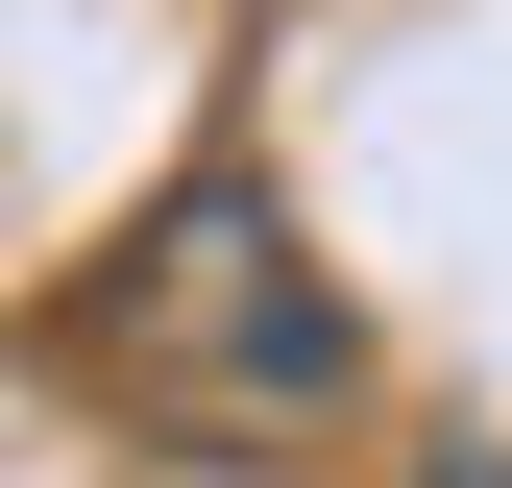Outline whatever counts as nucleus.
<instances>
[{
    "label": "nucleus",
    "mask_w": 512,
    "mask_h": 488,
    "mask_svg": "<svg viewBox=\"0 0 512 488\" xmlns=\"http://www.w3.org/2000/svg\"><path fill=\"white\" fill-rule=\"evenodd\" d=\"M74 366H98L122 415H171V440H293V415H342L366 318L317 293V244H293L269 196H171V220L74 293Z\"/></svg>",
    "instance_id": "nucleus-1"
}]
</instances>
